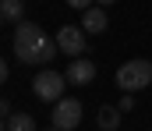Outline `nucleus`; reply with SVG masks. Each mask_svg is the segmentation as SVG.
Masks as SVG:
<instances>
[{"mask_svg": "<svg viewBox=\"0 0 152 131\" xmlns=\"http://www.w3.org/2000/svg\"><path fill=\"white\" fill-rule=\"evenodd\" d=\"M117 85L124 89V92H138V89L152 85V60L134 57V60L120 64V67H117Z\"/></svg>", "mask_w": 152, "mask_h": 131, "instance_id": "f257e3e1", "label": "nucleus"}, {"mask_svg": "<svg viewBox=\"0 0 152 131\" xmlns=\"http://www.w3.org/2000/svg\"><path fill=\"white\" fill-rule=\"evenodd\" d=\"M42 39L46 36H42V29H39L36 21H18V29H14V53H18V60L28 64Z\"/></svg>", "mask_w": 152, "mask_h": 131, "instance_id": "f03ea898", "label": "nucleus"}, {"mask_svg": "<svg viewBox=\"0 0 152 131\" xmlns=\"http://www.w3.org/2000/svg\"><path fill=\"white\" fill-rule=\"evenodd\" d=\"M32 89H36V96L42 99V103H60V99H64V89H67V75L39 71L36 82H32Z\"/></svg>", "mask_w": 152, "mask_h": 131, "instance_id": "7ed1b4c3", "label": "nucleus"}, {"mask_svg": "<svg viewBox=\"0 0 152 131\" xmlns=\"http://www.w3.org/2000/svg\"><path fill=\"white\" fill-rule=\"evenodd\" d=\"M50 121H53V128H57V131H75L78 124H81V103L71 99V96H64L60 103H53Z\"/></svg>", "mask_w": 152, "mask_h": 131, "instance_id": "20e7f679", "label": "nucleus"}, {"mask_svg": "<svg viewBox=\"0 0 152 131\" xmlns=\"http://www.w3.org/2000/svg\"><path fill=\"white\" fill-rule=\"evenodd\" d=\"M57 46H60L67 57H81V53H85V29H81V25H60Z\"/></svg>", "mask_w": 152, "mask_h": 131, "instance_id": "39448f33", "label": "nucleus"}, {"mask_svg": "<svg viewBox=\"0 0 152 131\" xmlns=\"http://www.w3.org/2000/svg\"><path fill=\"white\" fill-rule=\"evenodd\" d=\"M67 85H88L92 78H96V64L92 60H85V57H75L71 64H67Z\"/></svg>", "mask_w": 152, "mask_h": 131, "instance_id": "423d86ee", "label": "nucleus"}, {"mask_svg": "<svg viewBox=\"0 0 152 131\" xmlns=\"http://www.w3.org/2000/svg\"><path fill=\"white\" fill-rule=\"evenodd\" d=\"M81 29H85V32H106V29H110L106 11H103V7H88V11L81 14Z\"/></svg>", "mask_w": 152, "mask_h": 131, "instance_id": "0eeeda50", "label": "nucleus"}, {"mask_svg": "<svg viewBox=\"0 0 152 131\" xmlns=\"http://www.w3.org/2000/svg\"><path fill=\"white\" fill-rule=\"evenodd\" d=\"M4 131H36V121H32V113H11L4 121Z\"/></svg>", "mask_w": 152, "mask_h": 131, "instance_id": "6e6552de", "label": "nucleus"}, {"mask_svg": "<svg viewBox=\"0 0 152 131\" xmlns=\"http://www.w3.org/2000/svg\"><path fill=\"white\" fill-rule=\"evenodd\" d=\"M21 11H25V0H0V18L4 21H25Z\"/></svg>", "mask_w": 152, "mask_h": 131, "instance_id": "1a4fd4ad", "label": "nucleus"}, {"mask_svg": "<svg viewBox=\"0 0 152 131\" xmlns=\"http://www.w3.org/2000/svg\"><path fill=\"white\" fill-rule=\"evenodd\" d=\"M57 50H60V46H57V39H42V43H39V50L32 53V60H28V64H50Z\"/></svg>", "mask_w": 152, "mask_h": 131, "instance_id": "9d476101", "label": "nucleus"}, {"mask_svg": "<svg viewBox=\"0 0 152 131\" xmlns=\"http://www.w3.org/2000/svg\"><path fill=\"white\" fill-rule=\"evenodd\" d=\"M117 124H120V110H117V106H103V110H99V128L113 131Z\"/></svg>", "mask_w": 152, "mask_h": 131, "instance_id": "9b49d317", "label": "nucleus"}, {"mask_svg": "<svg viewBox=\"0 0 152 131\" xmlns=\"http://www.w3.org/2000/svg\"><path fill=\"white\" fill-rule=\"evenodd\" d=\"M67 4H71V7H78V11H88V7H92V0H67Z\"/></svg>", "mask_w": 152, "mask_h": 131, "instance_id": "f8f14e48", "label": "nucleus"}, {"mask_svg": "<svg viewBox=\"0 0 152 131\" xmlns=\"http://www.w3.org/2000/svg\"><path fill=\"white\" fill-rule=\"evenodd\" d=\"M99 4H103V7H110V4H113V0H99Z\"/></svg>", "mask_w": 152, "mask_h": 131, "instance_id": "ddd939ff", "label": "nucleus"}, {"mask_svg": "<svg viewBox=\"0 0 152 131\" xmlns=\"http://www.w3.org/2000/svg\"><path fill=\"white\" fill-rule=\"evenodd\" d=\"M50 131H57V128H50Z\"/></svg>", "mask_w": 152, "mask_h": 131, "instance_id": "4468645a", "label": "nucleus"}]
</instances>
